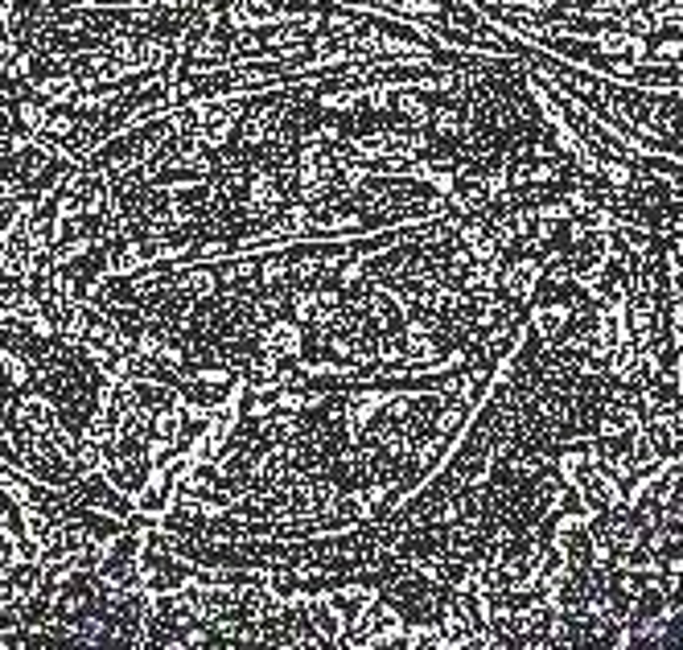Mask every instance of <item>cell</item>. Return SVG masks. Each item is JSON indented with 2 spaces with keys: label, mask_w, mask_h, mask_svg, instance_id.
<instances>
[{
  "label": "cell",
  "mask_w": 683,
  "mask_h": 650,
  "mask_svg": "<svg viewBox=\"0 0 683 650\" xmlns=\"http://www.w3.org/2000/svg\"><path fill=\"white\" fill-rule=\"evenodd\" d=\"M140 79H149V70H144V74H136V79H124L120 87H132V83H140ZM91 91H95V95H103V91H116V83H99V87H91Z\"/></svg>",
  "instance_id": "cell-1"
},
{
  "label": "cell",
  "mask_w": 683,
  "mask_h": 650,
  "mask_svg": "<svg viewBox=\"0 0 683 650\" xmlns=\"http://www.w3.org/2000/svg\"><path fill=\"white\" fill-rule=\"evenodd\" d=\"M313 248H297V251H288V259H297V255H309ZM342 243H334V248H317V255H338Z\"/></svg>",
  "instance_id": "cell-2"
}]
</instances>
